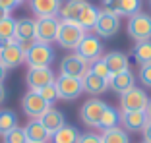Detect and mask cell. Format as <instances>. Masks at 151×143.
<instances>
[{
    "label": "cell",
    "mask_w": 151,
    "mask_h": 143,
    "mask_svg": "<svg viewBox=\"0 0 151 143\" xmlns=\"http://www.w3.org/2000/svg\"><path fill=\"white\" fill-rule=\"evenodd\" d=\"M97 18H99V10L95 8L93 4H85L83 6V10H81V14H80V18L76 19V23L80 27H83L85 31L87 29H93L95 27V21H97Z\"/></svg>",
    "instance_id": "obj_23"
},
{
    "label": "cell",
    "mask_w": 151,
    "mask_h": 143,
    "mask_svg": "<svg viewBox=\"0 0 151 143\" xmlns=\"http://www.w3.org/2000/svg\"><path fill=\"white\" fill-rule=\"evenodd\" d=\"M101 143H130L128 132L124 128H112V130H105L101 135Z\"/></svg>",
    "instance_id": "obj_28"
},
{
    "label": "cell",
    "mask_w": 151,
    "mask_h": 143,
    "mask_svg": "<svg viewBox=\"0 0 151 143\" xmlns=\"http://www.w3.org/2000/svg\"><path fill=\"white\" fill-rule=\"evenodd\" d=\"M23 132H25V137H27L29 143H47L50 137H52L49 132L45 130V126L41 124V120L27 122V126L23 128Z\"/></svg>",
    "instance_id": "obj_20"
},
{
    "label": "cell",
    "mask_w": 151,
    "mask_h": 143,
    "mask_svg": "<svg viewBox=\"0 0 151 143\" xmlns=\"http://www.w3.org/2000/svg\"><path fill=\"white\" fill-rule=\"evenodd\" d=\"M132 87H136V76H134L132 70H126V72H120V74H112L109 77V89L116 91V93H126L130 91Z\"/></svg>",
    "instance_id": "obj_17"
},
{
    "label": "cell",
    "mask_w": 151,
    "mask_h": 143,
    "mask_svg": "<svg viewBox=\"0 0 151 143\" xmlns=\"http://www.w3.org/2000/svg\"><path fill=\"white\" fill-rule=\"evenodd\" d=\"M149 4H151V0H149Z\"/></svg>",
    "instance_id": "obj_46"
},
{
    "label": "cell",
    "mask_w": 151,
    "mask_h": 143,
    "mask_svg": "<svg viewBox=\"0 0 151 143\" xmlns=\"http://www.w3.org/2000/svg\"><path fill=\"white\" fill-rule=\"evenodd\" d=\"M89 70L93 72V74H97V76H101V77H111V72H109V68H107V64H105V60H103V56L99 60H95V62H91V66H89Z\"/></svg>",
    "instance_id": "obj_33"
},
{
    "label": "cell",
    "mask_w": 151,
    "mask_h": 143,
    "mask_svg": "<svg viewBox=\"0 0 151 143\" xmlns=\"http://www.w3.org/2000/svg\"><path fill=\"white\" fill-rule=\"evenodd\" d=\"M22 108H23V112H25L27 118H31V120H39V118L43 116V114L49 110L50 107L45 103V99L41 97L37 91H31V89H29L22 97Z\"/></svg>",
    "instance_id": "obj_7"
},
{
    "label": "cell",
    "mask_w": 151,
    "mask_h": 143,
    "mask_svg": "<svg viewBox=\"0 0 151 143\" xmlns=\"http://www.w3.org/2000/svg\"><path fill=\"white\" fill-rule=\"evenodd\" d=\"M107 107L109 104L105 103V101H101V99H97V97L87 99V101L81 104V108H80L81 122H83L85 126H89V128H99L101 116H103V112L107 110Z\"/></svg>",
    "instance_id": "obj_3"
},
{
    "label": "cell",
    "mask_w": 151,
    "mask_h": 143,
    "mask_svg": "<svg viewBox=\"0 0 151 143\" xmlns=\"http://www.w3.org/2000/svg\"><path fill=\"white\" fill-rule=\"evenodd\" d=\"M37 93L45 99V103L49 104V107H52V104L58 101V91H56V87H54V85H47V87L39 89Z\"/></svg>",
    "instance_id": "obj_32"
},
{
    "label": "cell",
    "mask_w": 151,
    "mask_h": 143,
    "mask_svg": "<svg viewBox=\"0 0 151 143\" xmlns=\"http://www.w3.org/2000/svg\"><path fill=\"white\" fill-rule=\"evenodd\" d=\"M105 64H107L109 72L112 74H120V72H126L130 70V58L126 56L124 52H120V50H112V52H107L103 56Z\"/></svg>",
    "instance_id": "obj_18"
},
{
    "label": "cell",
    "mask_w": 151,
    "mask_h": 143,
    "mask_svg": "<svg viewBox=\"0 0 151 143\" xmlns=\"http://www.w3.org/2000/svg\"><path fill=\"white\" fill-rule=\"evenodd\" d=\"M62 0H29V8L37 18H56Z\"/></svg>",
    "instance_id": "obj_14"
},
{
    "label": "cell",
    "mask_w": 151,
    "mask_h": 143,
    "mask_svg": "<svg viewBox=\"0 0 151 143\" xmlns=\"http://www.w3.org/2000/svg\"><path fill=\"white\" fill-rule=\"evenodd\" d=\"M80 132H78V128H74V126H62L60 130L56 132V134H52V143H78V139H80Z\"/></svg>",
    "instance_id": "obj_25"
},
{
    "label": "cell",
    "mask_w": 151,
    "mask_h": 143,
    "mask_svg": "<svg viewBox=\"0 0 151 143\" xmlns=\"http://www.w3.org/2000/svg\"><path fill=\"white\" fill-rule=\"evenodd\" d=\"M54 87L58 91V99L62 101H76L83 93V83L80 77H70V76H60L54 81Z\"/></svg>",
    "instance_id": "obj_5"
},
{
    "label": "cell",
    "mask_w": 151,
    "mask_h": 143,
    "mask_svg": "<svg viewBox=\"0 0 151 143\" xmlns=\"http://www.w3.org/2000/svg\"><path fill=\"white\" fill-rule=\"evenodd\" d=\"M142 134H143V141L151 143V120H147V124H145V128L142 130Z\"/></svg>",
    "instance_id": "obj_39"
},
{
    "label": "cell",
    "mask_w": 151,
    "mask_h": 143,
    "mask_svg": "<svg viewBox=\"0 0 151 143\" xmlns=\"http://www.w3.org/2000/svg\"><path fill=\"white\" fill-rule=\"evenodd\" d=\"M14 43H16V45L22 49V52H23V54H27L29 50H31V46L35 45V41H19V39H14Z\"/></svg>",
    "instance_id": "obj_37"
},
{
    "label": "cell",
    "mask_w": 151,
    "mask_h": 143,
    "mask_svg": "<svg viewBox=\"0 0 151 143\" xmlns=\"http://www.w3.org/2000/svg\"><path fill=\"white\" fill-rule=\"evenodd\" d=\"M56 58V52L50 45L47 43H37L31 46V50L25 54V62L29 64V68H45V66H50Z\"/></svg>",
    "instance_id": "obj_4"
},
{
    "label": "cell",
    "mask_w": 151,
    "mask_h": 143,
    "mask_svg": "<svg viewBox=\"0 0 151 143\" xmlns=\"http://www.w3.org/2000/svg\"><path fill=\"white\" fill-rule=\"evenodd\" d=\"M89 70V62L83 60L78 52L74 54H68L64 56L62 62H60V74L62 76H70V77H83Z\"/></svg>",
    "instance_id": "obj_11"
},
{
    "label": "cell",
    "mask_w": 151,
    "mask_h": 143,
    "mask_svg": "<svg viewBox=\"0 0 151 143\" xmlns=\"http://www.w3.org/2000/svg\"><path fill=\"white\" fill-rule=\"evenodd\" d=\"M6 76H8V70H6V66L2 62H0V83H4Z\"/></svg>",
    "instance_id": "obj_40"
},
{
    "label": "cell",
    "mask_w": 151,
    "mask_h": 143,
    "mask_svg": "<svg viewBox=\"0 0 151 143\" xmlns=\"http://www.w3.org/2000/svg\"><path fill=\"white\" fill-rule=\"evenodd\" d=\"M0 37L14 41V37H16V19L14 18H6L0 21Z\"/></svg>",
    "instance_id": "obj_30"
},
{
    "label": "cell",
    "mask_w": 151,
    "mask_h": 143,
    "mask_svg": "<svg viewBox=\"0 0 151 143\" xmlns=\"http://www.w3.org/2000/svg\"><path fill=\"white\" fill-rule=\"evenodd\" d=\"M85 37V29L80 27L74 21H60L58 23V33H56V43L62 49H78L81 39Z\"/></svg>",
    "instance_id": "obj_1"
},
{
    "label": "cell",
    "mask_w": 151,
    "mask_h": 143,
    "mask_svg": "<svg viewBox=\"0 0 151 143\" xmlns=\"http://www.w3.org/2000/svg\"><path fill=\"white\" fill-rule=\"evenodd\" d=\"M39 120H41V124L45 126V130L49 132L50 135L56 134V132L60 130L62 126H66V118H64V114L58 110V108H52V107H50L49 110L45 112V114L39 118Z\"/></svg>",
    "instance_id": "obj_19"
},
{
    "label": "cell",
    "mask_w": 151,
    "mask_h": 143,
    "mask_svg": "<svg viewBox=\"0 0 151 143\" xmlns=\"http://www.w3.org/2000/svg\"><path fill=\"white\" fill-rule=\"evenodd\" d=\"M6 18H10V12H8V10H4V8H0V21L6 19Z\"/></svg>",
    "instance_id": "obj_42"
},
{
    "label": "cell",
    "mask_w": 151,
    "mask_h": 143,
    "mask_svg": "<svg viewBox=\"0 0 151 143\" xmlns=\"http://www.w3.org/2000/svg\"><path fill=\"white\" fill-rule=\"evenodd\" d=\"M4 143H29L25 137V132H23V128H14L12 132H8V134L4 135Z\"/></svg>",
    "instance_id": "obj_31"
},
{
    "label": "cell",
    "mask_w": 151,
    "mask_h": 143,
    "mask_svg": "<svg viewBox=\"0 0 151 143\" xmlns=\"http://www.w3.org/2000/svg\"><path fill=\"white\" fill-rule=\"evenodd\" d=\"M145 112H147V118H149V120H151V99H149V104H147Z\"/></svg>",
    "instance_id": "obj_44"
},
{
    "label": "cell",
    "mask_w": 151,
    "mask_h": 143,
    "mask_svg": "<svg viewBox=\"0 0 151 143\" xmlns=\"http://www.w3.org/2000/svg\"><path fill=\"white\" fill-rule=\"evenodd\" d=\"M19 41H35V19L19 18L16 19V37Z\"/></svg>",
    "instance_id": "obj_22"
},
{
    "label": "cell",
    "mask_w": 151,
    "mask_h": 143,
    "mask_svg": "<svg viewBox=\"0 0 151 143\" xmlns=\"http://www.w3.org/2000/svg\"><path fill=\"white\" fill-rule=\"evenodd\" d=\"M147 112L145 110H128L122 112L120 122H122V128L126 132H142L147 124Z\"/></svg>",
    "instance_id": "obj_16"
},
{
    "label": "cell",
    "mask_w": 151,
    "mask_h": 143,
    "mask_svg": "<svg viewBox=\"0 0 151 143\" xmlns=\"http://www.w3.org/2000/svg\"><path fill=\"white\" fill-rule=\"evenodd\" d=\"M0 62L6 66V70H14V68H19L25 62V54H23L22 49L12 41L8 46H4V49L0 50Z\"/></svg>",
    "instance_id": "obj_15"
},
{
    "label": "cell",
    "mask_w": 151,
    "mask_h": 143,
    "mask_svg": "<svg viewBox=\"0 0 151 143\" xmlns=\"http://www.w3.org/2000/svg\"><path fill=\"white\" fill-rule=\"evenodd\" d=\"M4 101H6V89H4V85L0 83V107L4 104Z\"/></svg>",
    "instance_id": "obj_41"
},
{
    "label": "cell",
    "mask_w": 151,
    "mask_h": 143,
    "mask_svg": "<svg viewBox=\"0 0 151 143\" xmlns=\"http://www.w3.org/2000/svg\"><path fill=\"white\" fill-rule=\"evenodd\" d=\"M18 6H19L18 0H0V8L8 10V12H12V10H14V8H18Z\"/></svg>",
    "instance_id": "obj_38"
},
{
    "label": "cell",
    "mask_w": 151,
    "mask_h": 143,
    "mask_svg": "<svg viewBox=\"0 0 151 143\" xmlns=\"http://www.w3.org/2000/svg\"><path fill=\"white\" fill-rule=\"evenodd\" d=\"M139 8H142V0H120V10L118 16H134L138 14Z\"/></svg>",
    "instance_id": "obj_29"
},
{
    "label": "cell",
    "mask_w": 151,
    "mask_h": 143,
    "mask_svg": "<svg viewBox=\"0 0 151 143\" xmlns=\"http://www.w3.org/2000/svg\"><path fill=\"white\" fill-rule=\"evenodd\" d=\"M76 52L80 54L83 60H87V62L91 64V62H95V60H99L103 56V43L97 35H87V33H85V37L81 39L80 45H78Z\"/></svg>",
    "instance_id": "obj_10"
},
{
    "label": "cell",
    "mask_w": 151,
    "mask_h": 143,
    "mask_svg": "<svg viewBox=\"0 0 151 143\" xmlns=\"http://www.w3.org/2000/svg\"><path fill=\"white\" fill-rule=\"evenodd\" d=\"M18 2H19V4H22V2H23V0H18Z\"/></svg>",
    "instance_id": "obj_45"
},
{
    "label": "cell",
    "mask_w": 151,
    "mask_h": 143,
    "mask_svg": "<svg viewBox=\"0 0 151 143\" xmlns=\"http://www.w3.org/2000/svg\"><path fill=\"white\" fill-rule=\"evenodd\" d=\"M10 43H12V41H8V39H2V37H0V50L4 49V46H8Z\"/></svg>",
    "instance_id": "obj_43"
},
{
    "label": "cell",
    "mask_w": 151,
    "mask_h": 143,
    "mask_svg": "<svg viewBox=\"0 0 151 143\" xmlns=\"http://www.w3.org/2000/svg\"><path fill=\"white\" fill-rule=\"evenodd\" d=\"M58 18H37L35 19V41L37 43H54L58 33Z\"/></svg>",
    "instance_id": "obj_9"
},
{
    "label": "cell",
    "mask_w": 151,
    "mask_h": 143,
    "mask_svg": "<svg viewBox=\"0 0 151 143\" xmlns=\"http://www.w3.org/2000/svg\"><path fill=\"white\" fill-rule=\"evenodd\" d=\"M147 104H149V97L145 95V91L138 89V87H132L130 91L120 95V107L122 112L128 110H145Z\"/></svg>",
    "instance_id": "obj_12"
},
{
    "label": "cell",
    "mask_w": 151,
    "mask_h": 143,
    "mask_svg": "<svg viewBox=\"0 0 151 143\" xmlns=\"http://www.w3.org/2000/svg\"><path fill=\"white\" fill-rule=\"evenodd\" d=\"M78 143H101V135L87 132V134H81V135H80Z\"/></svg>",
    "instance_id": "obj_36"
},
{
    "label": "cell",
    "mask_w": 151,
    "mask_h": 143,
    "mask_svg": "<svg viewBox=\"0 0 151 143\" xmlns=\"http://www.w3.org/2000/svg\"><path fill=\"white\" fill-rule=\"evenodd\" d=\"M103 8H105V12H111V14H116V16H118L120 0H103ZM118 18H120V16H118Z\"/></svg>",
    "instance_id": "obj_35"
},
{
    "label": "cell",
    "mask_w": 151,
    "mask_h": 143,
    "mask_svg": "<svg viewBox=\"0 0 151 143\" xmlns=\"http://www.w3.org/2000/svg\"><path fill=\"white\" fill-rule=\"evenodd\" d=\"M81 83H83V93L91 95V97L107 93V89H109V79L107 77L97 76V74H93L91 70H87V74L81 77Z\"/></svg>",
    "instance_id": "obj_13"
},
{
    "label": "cell",
    "mask_w": 151,
    "mask_h": 143,
    "mask_svg": "<svg viewBox=\"0 0 151 143\" xmlns=\"http://www.w3.org/2000/svg\"><path fill=\"white\" fill-rule=\"evenodd\" d=\"M25 81L29 85L31 91H39L47 85H54L56 81V76L54 72L50 70V66H45V68H29L25 74Z\"/></svg>",
    "instance_id": "obj_8"
},
{
    "label": "cell",
    "mask_w": 151,
    "mask_h": 143,
    "mask_svg": "<svg viewBox=\"0 0 151 143\" xmlns=\"http://www.w3.org/2000/svg\"><path fill=\"white\" fill-rule=\"evenodd\" d=\"M118 124H120V112L116 110V108H112V107H107V110L103 112V116H101L99 128L105 132V130H112V128H118Z\"/></svg>",
    "instance_id": "obj_27"
},
{
    "label": "cell",
    "mask_w": 151,
    "mask_h": 143,
    "mask_svg": "<svg viewBox=\"0 0 151 143\" xmlns=\"http://www.w3.org/2000/svg\"><path fill=\"white\" fill-rule=\"evenodd\" d=\"M132 58L136 60V64H139V66L151 64V41L136 43L134 49H132Z\"/></svg>",
    "instance_id": "obj_24"
},
{
    "label": "cell",
    "mask_w": 151,
    "mask_h": 143,
    "mask_svg": "<svg viewBox=\"0 0 151 143\" xmlns=\"http://www.w3.org/2000/svg\"><path fill=\"white\" fill-rule=\"evenodd\" d=\"M143 143H145V141H143Z\"/></svg>",
    "instance_id": "obj_47"
},
{
    "label": "cell",
    "mask_w": 151,
    "mask_h": 143,
    "mask_svg": "<svg viewBox=\"0 0 151 143\" xmlns=\"http://www.w3.org/2000/svg\"><path fill=\"white\" fill-rule=\"evenodd\" d=\"M126 31H128L130 39H134L136 43L151 41V16L149 14H142V12L130 16Z\"/></svg>",
    "instance_id": "obj_2"
},
{
    "label": "cell",
    "mask_w": 151,
    "mask_h": 143,
    "mask_svg": "<svg viewBox=\"0 0 151 143\" xmlns=\"http://www.w3.org/2000/svg\"><path fill=\"white\" fill-rule=\"evenodd\" d=\"M14 128H18V116H16V112L10 110V108L0 110V135H6Z\"/></svg>",
    "instance_id": "obj_26"
},
{
    "label": "cell",
    "mask_w": 151,
    "mask_h": 143,
    "mask_svg": "<svg viewBox=\"0 0 151 143\" xmlns=\"http://www.w3.org/2000/svg\"><path fill=\"white\" fill-rule=\"evenodd\" d=\"M120 29V18L116 14H111V12H105V10H99V18L95 21V27L93 31L99 39H111L118 33Z\"/></svg>",
    "instance_id": "obj_6"
},
{
    "label": "cell",
    "mask_w": 151,
    "mask_h": 143,
    "mask_svg": "<svg viewBox=\"0 0 151 143\" xmlns=\"http://www.w3.org/2000/svg\"><path fill=\"white\" fill-rule=\"evenodd\" d=\"M87 4V0H62V6H60V18L64 21H74L80 18L83 6Z\"/></svg>",
    "instance_id": "obj_21"
},
{
    "label": "cell",
    "mask_w": 151,
    "mask_h": 143,
    "mask_svg": "<svg viewBox=\"0 0 151 143\" xmlns=\"http://www.w3.org/2000/svg\"><path fill=\"white\" fill-rule=\"evenodd\" d=\"M139 81H142L143 87H149L151 89V64H145V66H139Z\"/></svg>",
    "instance_id": "obj_34"
}]
</instances>
